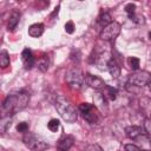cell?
I'll use <instances>...</instances> for the list:
<instances>
[{"label": "cell", "instance_id": "cell-1", "mask_svg": "<svg viewBox=\"0 0 151 151\" xmlns=\"http://www.w3.org/2000/svg\"><path fill=\"white\" fill-rule=\"evenodd\" d=\"M29 101V93L27 91L20 90L8 94L1 105V117L13 116L18 111L24 110Z\"/></svg>", "mask_w": 151, "mask_h": 151}, {"label": "cell", "instance_id": "cell-8", "mask_svg": "<svg viewBox=\"0 0 151 151\" xmlns=\"http://www.w3.org/2000/svg\"><path fill=\"white\" fill-rule=\"evenodd\" d=\"M85 83L91 87V88H94V90H101L106 86L105 81L100 78V77H97V76H93L91 73H87L85 76Z\"/></svg>", "mask_w": 151, "mask_h": 151}, {"label": "cell", "instance_id": "cell-11", "mask_svg": "<svg viewBox=\"0 0 151 151\" xmlns=\"http://www.w3.org/2000/svg\"><path fill=\"white\" fill-rule=\"evenodd\" d=\"M93 103H94V106L97 107V110L100 111V112H103V114L107 112L106 98H105V96L101 92L94 93V96H93Z\"/></svg>", "mask_w": 151, "mask_h": 151}, {"label": "cell", "instance_id": "cell-31", "mask_svg": "<svg viewBox=\"0 0 151 151\" xmlns=\"http://www.w3.org/2000/svg\"><path fill=\"white\" fill-rule=\"evenodd\" d=\"M149 87H150V90H151V81L149 83Z\"/></svg>", "mask_w": 151, "mask_h": 151}, {"label": "cell", "instance_id": "cell-30", "mask_svg": "<svg viewBox=\"0 0 151 151\" xmlns=\"http://www.w3.org/2000/svg\"><path fill=\"white\" fill-rule=\"evenodd\" d=\"M149 39L151 40V32H149Z\"/></svg>", "mask_w": 151, "mask_h": 151}, {"label": "cell", "instance_id": "cell-10", "mask_svg": "<svg viewBox=\"0 0 151 151\" xmlns=\"http://www.w3.org/2000/svg\"><path fill=\"white\" fill-rule=\"evenodd\" d=\"M74 144V137L73 136H63L59 138L57 143V151H68Z\"/></svg>", "mask_w": 151, "mask_h": 151}, {"label": "cell", "instance_id": "cell-26", "mask_svg": "<svg viewBox=\"0 0 151 151\" xmlns=\"http://www.w3.org/2000/svg\"><path fill=\"white\" fill-rule=\"evenodd\" d=\"M144 130H145L146 134L151 138V118L144 119Z\"/></svg>", "mask_w": 151, "mask_h": 151}, {"label": "cell", "instance_id": "cell-4", "mask_svg": "<svg viewBox=\"0 0 151 151\" xmlns=\"http://www.w3.org/2000/svg\"><path fill=\"white\" fill-rule=\"evenodd\" d=\"M66 83L73 90H80L85 83V76L79 68H71L66 73Z\"/></svg>", "mask_w": 151, "mask_h": 151}, {"label": "cell", "instance_id": "cell-22", "mask_svg": "<svg viewBox=\"0 0 151 151\" xmlns=\"http://www.w3.org/2000/svg\"><path fill=\"white\" fill-rule=\"evenodd\" d=\"M60 127V122L55 118H52L48 123H47V129L51 131V132H57L58 129Z\"/></svg>", "mask_w": 151, "mask_h": 151}, {"label": "cell", "instance_id": "cell-12", "mask_svg": "<svg viewBox=\"0 0 151 151\" xmlns=\"http://www.w3.org/2000/svg\"><path fill=\"white\" fill-rule=\"evenodd\" d=\"M21 60H22V65H24L25 70H31L35 64V59L33 57V53L28 48H25L21 52Z\"/></svg>", "mask_w": 151, "mask_h": 151}, {"label": "cell", "instance_id": "cell-19", "mask_svg": "<svg viewBox=\"0 0 151 151\" xmlns=\"http://www.w3.org/2000/svg\"><path fill=\"white\" fill-rule=\"evenodd\" d=\"M103 94H104L105 98L109 99V100H116L118 93H117V90H116L114 87L106 85V86L104 87V93H103Z\"/></svg>", "mask_w": 151, "mask_h": 151}, {"label": "cell", "instance_id": "cell-2", "mask_svg": "<svg viewBox=\"0 0 151 151\" xmlns=\"http://www.w3.org/2000/svg\"><path fill=\"white\" fill-rule=\"evenodd\" d=\"M55 110L58 111L59 116L67 123H74L78 119V110L76 106L65 97L59 96L54 101Z\"/></svg>", "mask_w": 151, "mask_h": 151}, {"label": "cell", "instance_id": "cell-25", "mask_svg": "<svg viewBox=\"0 0 151 151\" xmlns=\"http://www.w3.org/2000/svg\"><path fill=\"white\" fill-rule=\"evenodd\" d=\"M28 129H29V125H28V123H26V122H21V123H19V124L17 125V131H18V132L26 133V132H28Z\"/></svg>", "mask_w": 151, "mask_h": 151}, {"label": "cell", "instance_id": "cell-29", "mask_svg": "<svg viewBox=\"0 0 151 151\" xmlns=\"http://www.w3.org/2000/svg\"><path fill=\"white\" fill-rule=\"evenodd\" d=\"M86 151H103V149L99 145H97V144H92V145H88L87 146Z\"/></svg>", "mask_w": 151, "mask_h": 151}, {"label": "cell", "instance_id": "cell-6", "mask_svg": "<svg viewBox=\"0 0 151 151\" xmlns=\"http://www.w3.org/2000/svg\"><path fill=\"white\" fill-rule=\"evenodd\" d=\"M151 81V73H149L147 71H134L132 74L129 76L127 83L130 85H133L136 87H144L146 85H149V83Z\"/></svg>", "mask_w": 151, "mask_h": 151}, {"label": "cell", "instance_id": "cell-5", "mask_svg": "<svg viewBox=\"0 0 151 151\" xmlns=\"http://www.w3.org/2000/svg\"><path fill=\"white\" fill-rule=\"evenodd\" d=\"M79 113L88 124H98L99 123V114L98 110L94 105L88 103H81L79 105Z\"/></svg>", "mask_w": 151, "mask_h": 151}, {"label": "cell", "instance_id": "cell-18", "mask_svg": "<svg viewBox=\"0 0 151 151\" xmlns=\"http://www.w3.org/2000/svg\"><path fill=\"white\" fill-rule=\"evenodd\" d=\"M11 124H12V116L1 117V119H0V132L6 133L7 130L11 127Z\"/></svg>", "mask_w": 151, "mask_h": 151}, {"label": "cell", "instance_id": "cell-23", "mask_svg": "<svg viewBox=\"0 0 151 151\" xmlns=\"http://www.w3.org/2000/svg\"><path fill=\"white\" fill-rule=\"evenodd\" d=\"M48 65H50L48 59H47L46 55H44V57L39 60V63H38V68H39L41 72H46V71L48 70Z\"/></svg>", "mask_w": 151, "mask_h": 151}, {"label": "cell", "instance_id": "cell-28", "mask_svg": "<svg viewBox=\"0 0 151 151\" xmlns=\"http://www.w3.org/2000/svg\"><path fill=\"white\" fill-rule=\"evenodd\" d=\"M124 150H125V151H140L134 144H126V145L124 146Z\"/></svg>", "mask_w": 151, "mask_h": 151}, {"label": "cell", "instance_id": "cell-16", "mask_svg": "<svg viewBox=\"0 0 151 151\" xmlns=\"http://www.w3.org/2000/svg\"><path fill=\"white\" fill-rule=\"evenodd\" d=\"M20 21V13L18 11H13L8 18V22H7V29L8 31H14L15 27L18 26Z\"/></svg>", "mask_w": 151, "mask_h": 151}, {"label": "cell", "instance_id": "cell-20", "mask_svg": "<svg viewBox=\"0 0 151 151\" xmlns=\"http://www.w3.org/2000/svg\"><path fill=\"white\" fill-rule=\"evenodd\" d=\"M11 63V59H9V54L7 53V51H1L0 53V66L2 68H6Z\"/></svg>", "mask_w": 151, "mask_h": 151}, {"label": "cell", "instance_id": "cell-24", "mask_svg": "<svg viewBox=\"0 0 151 151\" xmlns=\"http://www.w3.org/2000/svg\"><path fill=\"white\" fill-rule=\"evenodd\" d=\"M125 12H126L127 17L131 19V18L136 14V5H134V4H132V2L127 4V5L125 6Z\"/></svg>", "mask_w": 151, "mask_h": 151}, {"label": "cell", "instance_id": "cell-21", "mask_svg": "<svg viewBox=\"0 0 151 151\" xmlns=\"http://www.w3.org/2000/svg\"><path fill=\"white\" fill-rule=\"evenodd\" d=\"M127 63H129V66H130L133 71H138V70H139V66H140V60H139V58H137V57H129V58H127Z\"/></svg>", "mask_w": 151, "mask_h": 151}, {"label": "cell", "instance_id": "cell-14", "mask_svg": "<svg viewBox=\"0 0 151 151\" xmlns=\"http://www.w3.org/2000/svg\"><path fill=\"white\" fill-rule=\"evenodd\" d=\"M106 70L109 71V73H110V76H111L112 78H118V77L120 76V72H122L119 64H118V63L116 61V59H113V58H111V59L109 60Z\"/></svg>", "mask_w": 151, "mask_h": 151}, {"label": "cell", "instance_id": "cell-13", "mask_svg": "<svg viewBox=\"0 0 151 151\" xmlns=\"http://www.w3.org/2000/svg\"><path fill=\"white\" fill-rule=\"evenodd\" d=\"M44 29H45L44 24H41V22H35V24H32V25L28 27L27 33H28V35L32 37V38H39L40 35H42Z\"/></svg>", "mask_w": 151, "mask_h": 151}, {"label": "cell", "instance_id": "cell-15", "mask_svg": "<svg viewBox=\"0 0 151 151\" xmlns=\"http://www.w3.org/2000/svg\"><path fill=\"white\" fill-rule=\"evenodd\" d=\"M125 133L130 139H136L138 136L143 134V129L142 126H138V125H131L125 127Z\"/></svg>", "mask_w": 151, "mask_h": 151}, {"label": "cell", "instance_id": "cell-17", "mask_svg": "<svg viewBox=\"0 0 151 151\" xmlns=\"http://www.w3.org/2000/svg\"><path fill=\"white\" fill-rule=\"evenodd\" d=\"M112 22V18H111V15H110V13H107V12H104V13H101L99 17H98V19H97V25L103 29V28H105L107 25H110Z\"/></svg>", "mask_w": 151, "mask_h": 151}, {"label": "cell", "instance_id": "cell-9", "mask_svg": "<svg viewBox=\"0 0 151 151\" xmlns=\"http://www.w3.org/2000/svg\"><path fill=\"white\" fill-rule=\"evenodd\" d=\"M136 142V146L140 150V151H151V138L146 134L143 133L140 136H138L136 139H133Z\"/></svg>", "mask_w": 151, "mask_h": 151}, {"label": "cell", "instance_id": "cell-7", "mask_svg": "<svg viewBox=\"0 0 151 151\" xmlns=\"http://www.w3.org/2000/svg\"><path fill=\"white\" fill-rule=\"evenodd\" d=\"M120 31H122V25L117 21H112L110 25H107L105 28L100 31L99 38L104 41H112L119 35Z\"/></svg>", "mask_w": 151, "mask_h": 151}, {"label": "cell", "instance_id": "cell-27", "mask_svg": "<svg viewBox=\"0 0 151 151\" xmlns=\"http://www.w3.org/2000/svg\"><path fill=\"white\" fill-rule=\"evenodd\" d=\"M74 24H73V21H67L66 24H65V31H66V33H68V34H72L73 32H74Z\"/></svg>", "mask_w": 151, "mask_h": 151}, {"label": "cell", "instance_id": "cell-3", "mask_svg": "<svg viewBox=\"0 0 151 151\" xmlns=\"http://www.w3.org/2000/svg\"><path fill=\"white\" fill-rule=\"evenodd\" d=\"M22 142L26 147L32 151H44L48 149V143L39 134L33 132H26L22 136Z\"/></svg>", "mask_w": 151, "mask_h": 151}]
</instances>
